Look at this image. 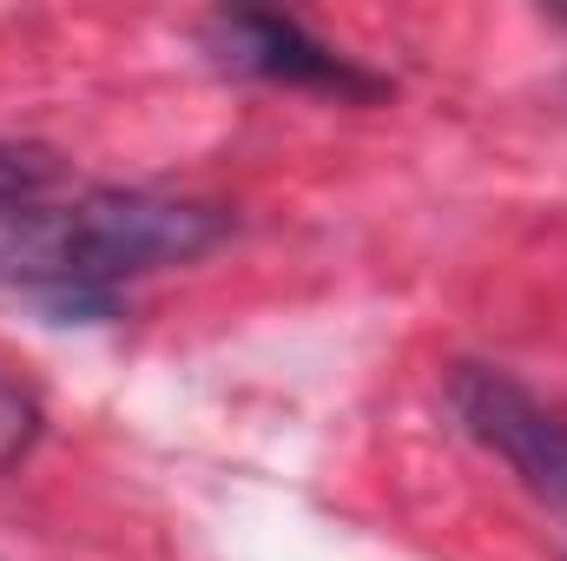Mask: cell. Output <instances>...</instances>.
Wrapping results in <instances>:
<instances>
[{"label": "cell", "instance_id": "cell-1", "mask_svg": "<svg viewBox=\"0 0 567 561\" xmlns=\"http://www.w3.org/2000/svg\"><path fill=\"white\" fill-rule=\"evenodd\" d=\"M231 218L205 198L165 192H80L0 212V284L60 310H106L126 284L198 265L218 252Z\"/></svg>", "mask_w": 567, "mask_h": 561}, {"label": "cell", "instance_id": "cell-2", "mask_svg": "<svg viewBox=\"0 0 567 561\" xmlns=\"http://www.w3.org/2000/svg\"><path fill=\"white\" fill-rule=\"evenodd\" d=\"M449 410L535 502L567 516V410H555L548 397H535L522 377L495 364H455Z\"/></svg>", "mask_w": 567, "mask_h": 561}, {"label": "cell", "instance_id": "cell-3", "mask_svg": "<svg viewBox=\"0 0 567 561\" xmlns=\"http://www.w3.org/2000/svg\"><path fill=\"white\" fill-rule=\"evenodd\" d=\"M205 60L238 73V80H265L290 93H323V100H383L390 80L357 67L350 53H337L330 40H317L303 20L290 13H258V7H225L205 20Z\"/></svg>", "mask_w": 567, "mask_h": 561}, {"label": "cell", "instance_id": "cell-4", "mask_svg": "<svg viewBox=\"0 0 567 561\" xmlns=\"http://www.w3.org/2000/svg\"><path fill=\"white\" fill-rule=\"evenodd\" d=\"M60 178V159L47 145H27V140H0V212H20L33 198H47Z\"/></svg>", "mask_w": 567, "mask_h": 561}, {"label": "cell", "instance_id": "cell-5", "mask_svg": "<svg viewBox=\"0 0 567 561\" xmlns=\"http://www.w3.org/2000/svg\"><path fill=\"white\" fill-rule=\"evenodd\" d=\"M33 429H40V404H33V390H27L20 377L0 370V469H7L13 456H27Z\"/></svg>", "mask_w": 567, "mask_h": 561}]
</instances>
